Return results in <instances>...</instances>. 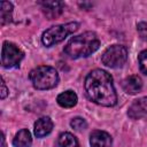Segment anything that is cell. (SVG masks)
Returning <instances> with one entry per match:
<instances>
[{"mask_svg": "<svg viewBox=\"0 0 147 147\" xmlns=\"http://www.w3.org/2000/svg\"><path fill=\"white\" fill-rule=\"evenodd\" d=\"M85 92L91 101L103 107L117 103V94L110 74L102 69L92 70L85 78Z\"/></svg>", "mask_w": 147, "mask_h": 147, "instance_id": "6da1fadb", "label": "cell"}, {"mask_svg": "<svg viewBox=\"0 0 147 147\" xmlns=\"http://www.w3.org/2000/svg\"><path fill=\"white\" fill-rule=\"evenodd\" d=\"M99 47L100 40L98 36L92 31H87L71 38L64 47V53L71 59H79L91 55Z\"/></svg>", "mask_w": 147, "mask_h": 147, "instance_id": "7a4b0ae2", "label": "cell"}, {"mask_svg": "<svg viewBox=\"0 0 147 147\" xmlns=\"http://www.w3.org/2000/svg\"><path fill=\"white\" fill-rule=\"evenodd\" d=\"M29 78L37 90H51L59 83V74L55 68L49 65H39L30 71Z\"/></svg>", "mask_w": 147, "mask_h": 147, "instance_id": "3957f363", "label": "cell"}, {"mask_svg": "<svg viewBox=\"0 0 147 147\" xmlns=\"http://www.w3.org/2000/svg\"><path fill=\"white\" fill-rule=\"evenodd\" d=\"M78 28H79V24L77 22H70L65 24L51 26L42 33L41 41L46 47H51L53 45H56L63 41L69 34L77 31Z\"/></svg>", "mask_w": 147, "mask_h": 147, "instance_id": "277c9868", "label": "cell"}, {"mask_svg": "<svg viewBox=\"0 0 147 147\" xmlns=\"http://www.w3.org/2000/svg\"><path fill=\"white\" fill-rule=\"evenodd\" d=\"M127 60V49L123 45H111L102 54L101 61L106 67L109 68H121L125 64Z\"/></svg>", "mask_w": 147, "mask_h": 147, "instance_id": "5b68a950", "label": "cell"}, {"mask_svg": "<svg viewBox=\"0 0 147 147\" xmlns=\"http://www.w3.org/2000/svg\"><path fill=\"white\" fill-rule=\"evenodd\" d=\"M23 57L24 53L18 46L9 41H3L1 52V64L3 68L18 67Z\"/></svg>", "mask_w": 147, "mask_h": 147, "instance_id": "8992f818", "label": "cell"}, {"mask_svg": "<svg viewBox=\"0 0 147 147\" xmlns=\"http://www.w3.org/2000/svg\"><path fill=\"white\" fill-rule=\"evenodd\" d=\"M38 3L40 5L42 13L48 20L59 17L64 9V3L61 1H39Z\"/></svg>", "mask_w": 147, "mask_h": 147, "instance_id": "52a82bcc", "label": "cell"}, {"mask_svg": "<svg viewBox=\"0 0 147 147\" xmlns=\"http://www.w3.org/2000/svg\"><path fill=\"white\" fill-rule=\"evenodd\" d=\"M147 115V96L139 98L129 107L127 116L132 119H139Z\"/></svg>", "mask_w": 147, "mask_h": 147, "instance_id": "ba28073f", "label": "cell"}, {"mask_svg": "<svg viewBox=\"0 0 147 147\" xmlns=\"http://www.w3.org/2000/svg\"><path fill=\"white\" fill-rule=\"evenodd\" d=\"M90 145L91 147H111L113 139L108 132L95 130L90 136Z\"/></svg>", "mask_w": 147, "mask_h": 147, "instance_id": "9c48e42d", "label": "cell"}, {"mask_svg": "<svg viewBox=\"0 0 147 147\" xmlns=\"http://www.w3.org/2000/svg\"><path fill=\"white\" fill-rule=\"evenodd\" d=\"M122 87L127 94H137L142 88V79L138 75L129 76L122 82Z\"/></svg>", "mask_w": 147, "mask_h": 147, "instance_id": "30bf717a", "label": "cell"}, {"mask_svg": "<svg viewBox=\"0 0 147 147\" xmlns=\"http://www.w3.org/2000/svg\"><path fill=\"white\" fill-rule=\"evenodd\" d=\"M53 130V122L49 117H41L34 123V134L38 138H42L49 134Z\"/></svg>", "mask_w": 147, "mask_h": 147, "instance_id": "8fae6325", "label": "cell"}, {"mask_svg": "<svg viewBox=\"0 0 147 147\" xmlns=\"http://www.w3.org/2000/svg\"><path fill=\"white\" fill-rule=\"evenodd\" d=\"M56 101H57L59 106H61L63 108H72L74 106L77 105L78 96L74 91L68 90V91L60 93L56 98Z\"/></svg>", "mask_w": 147, "mask_h": 147, "instance_id": "7c38bea8", "label": "cell"}, {"mask_svg": "<svg viewBox=\"0 0 147 147\" xmlns=\"http://www.w3.org/2000/svg\"><path fill=\"white\" fill-rule=\"evenodd\" d=\"M31 144H32V138L28 129L20 130L15 134V138L13 139L14 147H31Z\"/></svg>", "mask_w": 147, "mask_h": 147, "instance_id": "4fadbf2b", "label": "cell"}, {"mask_svg": "<svg viewBox=\"0 0 147 147\" xmlns=\"http://www.w3.org/2000/svg\"><path fill=\"white\" fill-rule=\"evenodd\" d=\"M13 17V5L9 1H1L0 3V21L1 25H6L11 22Z\"/></svg>", "mask_w": 147, "mask_h": 147, "instance_id": "5bb4252c", "label": "cell"}, {"mask_svg": "<svg viewBox=\"0 0 147 147\" xmlns=\"http://www.w3.org/2000/svg\"><path fill=\"white\" fill-rule=\"evenodd\" d=\"M60 147H80L78 140L70 132H63L59 136Z\"/></svg>", "mask_w": 147, "mask_h": 147, "instance_id": "9a60e30c", "label": "cell"}, {"mask_svg": "<svg viewBox=\"0 0 147 147\" xmlns=\"http://www.w3.org/2000/svg\"><path fill=\"white\" fill-rule=\"evenodd\" d=\"M70 125L76 131H82V130H85L87 127L86 121L84 118H82V117H75V118H72L71 122H70Z\"/></svg>", "mask_w": 147, "mask_h": 147, "instance_id": "2e32d148", "label": "cell"}, {"mask_svg": "<svg viewBox=\"0 0 147 147\" xmlns=\"http://www.w3.org/2000/svg\"><path fill=\"white\" fill-rule=\"evenodd\" d=\"M138 63H139V68H140L141 72L147 75V49H145V51L139 53Z\"/></svg>", "mask_w": 147, "mask_h": 147, "instance_id": "e0dca14e", "label": "cell"}, {"mask_svg": "<svg viewBox=\"0 0 147 147\" xmlns=\"http://www.w3.org/2000/svg\"><path fill=\"white\" fill-rule=\"evenodd\" d=\"M137 31L139 37L144 40L147 41V22H140L137 24Z\"/></svg>", "mask_w": 147, "mask_h": 147, "instance_id": "ac0fdd59", "label": "cell"}, {"mask_svg": "<svg viewBox=\"0 0 147 147\" xmlns=\"http://www.w3.org/2000/svg\"><path fill=\"white\" fill-rule=\"evenodd\" d=\"M7 94H8V88H7L6 84H5V80L1 79V95H0L1 99H5L7 96Z\"/></svg>", "mask_w": 147, "mask_h": 147, "instance_id": "d6986e66", "label": "cell"}]
</instances>
